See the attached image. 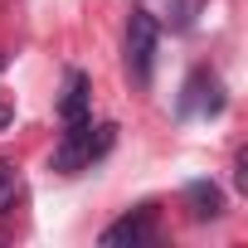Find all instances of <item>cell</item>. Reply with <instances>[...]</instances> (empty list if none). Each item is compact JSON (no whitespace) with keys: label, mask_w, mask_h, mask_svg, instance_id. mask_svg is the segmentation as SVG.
Masks as SVG:
<instances>
[{"label":"cell","mask_w":248,"mask_h":248,"mask_svg":"<svg viewBox=\"0 0 248 248\" xmlns=\"http://www.w3.org/2000/svg\"><path fill=\"white\" fill-rule=\"evenodd\" d=\"M112 137H117V127L68 122V132H63V141H59V151H54V170H59V175H78L83 166H93L97 156L112 151Z\"/></svg>","instance_id":"6da1fadb"},{"label":"cell","mask_w":248,"mask_h":248,"mask_svg":"<svg viewBox=\"0 0 248 248\" xmlns=\"http://www.w3.org/2000/svg\"><path fill=\"white\" fill-rule=\"evenodd\" d=\"M156 44H161L156 15H151V10H132V20H127V68H132V78H137L141 88L151 83V68H156Z\"/></svg>","instance_id":"7a4b0ae2"},{"label":"cell","mask_w":248,"mask_h":248,"mask_svg":"<svg viewBox=\"0 0 248 248\" xmlns=\"http://www.w3.org/2000/svg\"><path fill=\"white\" fill-rule=\"evenodd\" d=\"M151 233H156V204H141L102 229V248H137V243H151Z\"/></svg>","instance_id":"3957f363"},{"label":"cell","mask_w":248,"mask_h":248,"mask_svg":"<svg viewBox=\"0 0 248 248\" xmlns=\"http://www.w3.org/2000/svg\"><path fill=\"white\" fill-rule=\"evenodd\" d=\"M185 93H190V97L180 102V112H204V117L224 112V93H219V78H214V73H195Z\"/></svg>","instance_id":"277c9868"},{"label":"cell","mask_w":248,"mask_h":248,"mask_svg":"<svg viewBox=\"0 0 248 248\" xmlns=\"http://www.w3.org/2000/svg\"><path fill=\"white\" fill-rule=\"evenodd\" d=\"M185 204H190L195 219H219L224 214V195H219L214 180H190L185 185Z\"/></svg>","instance_id":"5b68a950"},{"label":"cell","mask_w":248,"mask_h":248,"mask_svg":"<svg viewBox=\"0 0 248 248\" xmlns=\"http://www.w3.org/2000/svg\"><path fill=\"white\" fill-rule=\"evenodd\" d=\"M59 117H63V122H88V78H83L78 68L68 73V88H63Z\"/></svg>","instance_id":"8992f818"},{"label":"cell","mask_w":248,"mask_h":248,"mask_svg":"<svg viewBox=\"0 0 248 248\" xmlns=\"http://www.w3.org/2000/svg\"><path fill=\"white\" fill-rule=\"evenodd\" d=\"M15 200H20V175H15V166L0 161V219L15 209Z\"/></svg>","instance_id":"52a82bcc"},{"label":"cell","mask_w":248,"mask_h":248,"mask_svg":"<svg viewBox=\"0 0 248 248\" xmlns=\"http://www.w3.org/2000/svg\"><path fill=\"white\" fill-rule=\"evenodd\" d=\"M10 122H15V112H10V102H0V132H5Z\"/></svg>","instance_id":"ba28073f"}]
</instances>
